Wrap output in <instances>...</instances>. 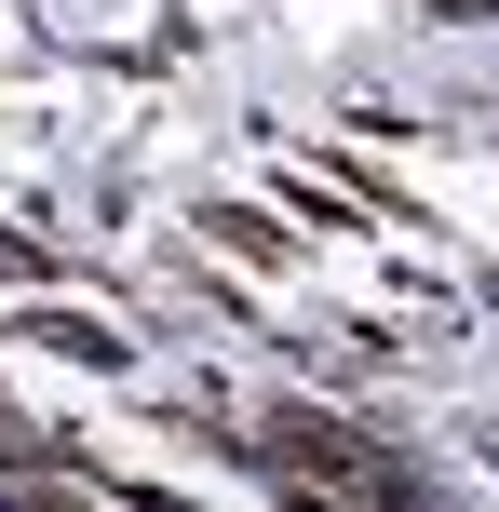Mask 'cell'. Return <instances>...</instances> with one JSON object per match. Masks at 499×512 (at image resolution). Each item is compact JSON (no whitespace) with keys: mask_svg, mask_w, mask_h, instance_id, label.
<instances>
[{"mask_svg":"<svg viewBox=\"0 0 499 512\" xmlns=\"http://www.w3.org/2000/svg\"><path fill=\"white\" fill-rule=\"evenodd\" d=\"M243 459L270 472V486H351V499H419V459H392V445H365L351 418H324V405H284Z\"/></svg>","mask_w":499,"mask_h":512,"instance_id":"1","label":"cell"},{"mask_svg":"<svg viewBox=\"0 0 499 512\" xmlns=\"http://www.w3.org/2000/svg\"><path fill=\"white\" fill-rule=\"evenodd\" d=\"M203 230H216V243H230V256H284V230H270V216H243V203H216V216H203Z\"/></svg>","mask_w":499,"mask_h":512,"instance_id":"2","label":"cell"}]
</instances>
